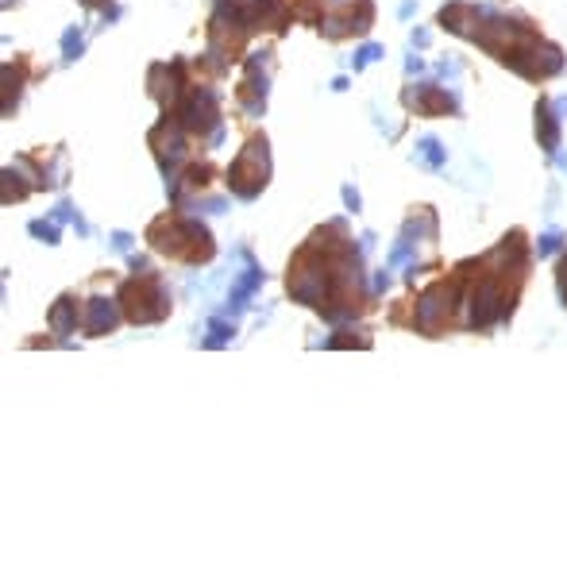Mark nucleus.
I'll use <instances>...</instances> for the list:
<instances>
[{"mask_svg":"<svg viewBox=\"0 0 567 567\" xmlns=\"http://www.w3.org/2000/svg\"><path fill=\"white\" fill-rule=\"evenodd\" d=\"M332 232L321 228L313 240L305 243L290 263V278H286V290L294 301L317 309L332 321H344L363 313V297H359V255H355V243H351L348 228H340L336 243Z\"/></svg>","mask_w":567,"mask_h":567,"instance_id":"nucleus-1","label":"nucleus"},{"mask_svg":"<svg viewBox=\"0 0 567 567\" xmlns=\"http://www.w3.org/2000/svg\"><path fill=\"white\" fill-rule=\"evenodd\" d=\"M147 243L159 251V255H170L178 263H189V267H201L216 255V243L209 236V228L201 220H189L182 213H166L159 220H151L147 228Z\"/></svg>","mask_w":567,"mask_h":567,"instance_id":"nucleus-2","label":"nucleus"},{"mask_svg":"<svg viewBox=\"0 0 567 567\" xmlns=\"http://www.w3.org/2000/svg\"><path fill=\"white\" fill-rule=\"evenodd\" d=\"M120 313L132 324H159L170 317V294L155 270H139L120 286Z\"/></svg>","mask_w":567,"mask_h":567,"instance_id":"nucleus-3","label":"nucleus"},{"mask_svg":"<svg viewBox=\"0 0 567 567\" xmlns=\"http://www.w3.org/2000/svg\"><path fill=\"white\" fill-rule=\"evenodd\" d=\"M267 178H270V143L267 135H251L243 143V151L236 155V162L228 166V189L236 197H243V201H251V197H259L267 189Z\"/></svg>","mask_w":567,"mask_h":567,"instance_id":"nucleus-4","label":"nucleus"},{"mask_svg":"<svg viewBox=\"0 0 567 567\" xmlns=\"http://www.w3.org/2000/svg\"><path fill=\"white\" fill-rule=\"evenodd\" d=\"M459 305V278H444V282H432L429 290L417 301V317H413V328H421L425 336H440L448 324H452V313Z\"/></svg>","mask_w":567,"mask_h":567,"instance_id":"nucleus-5","label":"nucleus"},{"mask_svg":"<svg viewBox=\"0 0 567 567\" xmlns=\"http://www.w3.org/2000/svg\"><path fill=\"white\" fill-rule=\"evenodd\" d=\"M170 120H178L182 132L193 135H213L216 124H220V97L213 89H186L182 101L166 112Z\"/></svg>","mask_w":567,"mask_h":567,"instance_id":"nucleus-6","label":"nucleus"},{"mask_svg":"<svg viewBox=\"0 0 567 567\" xmlns=\"http://www.w3.org/2000/svg\"><path fill=\"white\" fill-rule=\"evenodd\" d=\"M371 24H375V4L371 0H328L317 27L328 39H348V35H363Z\"/></svg>","mask_w":567,"mask_h":567,"instance_id":"nucleus-7","label":"nucleus"},{"mask_svg":"<svg viewBox=\"0 0 567 567\" xmlns=\"http://www.w3.org/2000/svg\"><path fill=\"white\" fill-rule=\"evenodd\" d=\"M263 58L267 54H251L247 58V70H243V81H240V105L251 112V116H259L263 108H267V74H263Z\"/></svg>","mask_w":567,"mask_h":567,"instance_id":"nucleus-8","label":"nucleus"},{"mask_svg":"<svg viewBox=\"0 0 567 567\" xmlns=\"http://www.w3.org/2000/svg\"><path fill=\"white\" fill-rule=\"evenodd\" d=\"M120 301H105V297H93L85 305V336H108L116 324H120V313H116Z\"/></svg>","mask_w":567,"mask_h":567,"instance_id":"nucleus-9","label":"nucleus"},{"mask_svg":"<svg viewBox=\"0 0 567 567\" xmlns=\"http://www.w3.org/2000/svg\"><path fill=\"white\" fill-rule=\"evenodd\" d=\"M405 105L417 108V112H425V116H436V112H452V97H444L436 85H421L417 93H405Z\"/></svg>","mask_w":567,"mask_h":567,"instance_id":"nucleus-10","label":"nucleus"},{"mask_svg":"<svg viewBox=\"0 0 567 567\" xmlns=\"http://www.w3.org/2000/svg\"><path fill=\"white\" fill-rule=\"evenodd\" d=\"M537 135L548 151H556V143H560V120L552 116V105H548V101L537 105Z\"/></svg>","mask_w":567,"mask_h":567,"instance_id":"nucleus-11","label":"nucleus"},{"mask_svg":"<svg viewBox=\"0 0 567 567\" xmlns=\"http://www.w3.org/2000/svg\"><path fill=\"white\" fill-rule=\"evenodd\" d=\"M51 328L54 332H70V328H78V305H74V294L58 297V305L51 309Z\"/></svg>","mask_w":567,"mask_h":567,"instance_id":"nucleus-12","label":"nucleus"},{"mask_svg":"<svg viewBox=\"0 0 567 567\" xmlns=\"http://www.w3.org/2000/svg\"><path fill=\"white\" fill-rule=\"evenodd\" d=\"M421 151H425V162H429V166H440V143H436V139H421Z\"/></svg>","mask_w":567,"mask_h":567,"instance_id":"nucleus-13","label":"nucleus"},{"mask_svg":"<svg viewBox=\"0 0 567 567\" xmlns=\"http://www.w3.org/2000/svg\"><path fill=\"white\" fill-rule=\"evenodd\" d=\"M31 236H43V240H58V228H54V224H43V220H35V224H31Z\"/></svg>","mask_w":567,"mask_h":567,"instance_id":"nucleus-14","label":"nucleus"},{"mask_svg":"<svg viewBox=\"0 0 567 567\" xmlns=\"http://www.w3.org/2000/svg\"><path fill=\"white\" fill-rule=\"evenodd\" d=\"M378 54H382L378 47H363V51H359V58H355V70H359V66H367V62H375Z\"/></svg>","mask_w":567,"mask_h":567,"instance_id":"nucleus-15","label":"nucleus"},{"mask_svg":"<svg viewBox=\"0 0 567 567\" xmlns=\"http://www.w3.org/2000/svg\"><path fill=\"white\" fill-rule=\"evenodd\" d=\"M74 51H81V35H78V31H70V35H66V58H74Z\"/></svg>","mask_w":567,"mask_h":567,"instance_id":"nucleus-16","label":"nucleus"},{"mask_svg":"<svg viewBox=\"0 0 567 567\" xmlns=\"http://www.w3.org/2000/svg\"><path fill=\"white\" fill-rule=\"evenodd\" d=\"M556 236H544V240H540V255H552V251H556Z\"/></svg>","mask_w":567,"mask_h":567,"instance_id":"nucleus-17","label":"nucleus"},{"mask_svg":"<svg viewBox=\"0 0 567 567\" xmlns=\"http://www.w3.org/2000/svg\"><path fill=\"white\" fill-rule=\"evenodd\" d=\"M560 297H564V305H567V259H564V267H560Z\"/></svg>","mask_w":567,"mask_h":567,"instance_id":"nucleus-18","label":"nucleus"},{"mask_svg":"<svg viewBox=\"0 0 567 567\" xmlns=\"http://www.w3.org/2000/svg\"><path fill=\"white\" fill-rule=\"evenodd\" d=\"M85 8H101V4H108V0H81Z\"/></svg>","mask_w":567,"mask_h":567,"instance_id":"nucleus-19","label":"nucleus"}]
</instances>
